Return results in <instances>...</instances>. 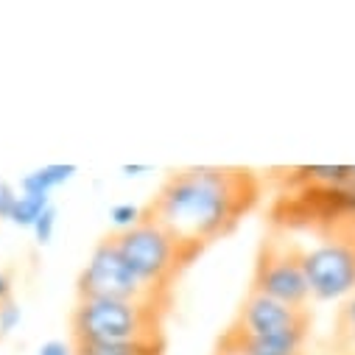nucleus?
I'll return each mask as SVG.
<instances>
[{
	"label": "nucleus",
	"instance_id": "nucleus-1",
	"mask_svg": "<svg viewBox=\"0 0 355 355\" xmlns=\"http://www.w3.org/2000/svg\"><path fill=\"white\" fill-rule=\"evenodd\" d=\"M266 188L263 171L249 165H185L159 182L143 216L210 249L263 205Z\"/></svg>",
	"mask_w": 355,
	"mask_h": 355
},
{
	"label": "nucleus",
	"instance_id": "nucleus-2",
	"mask_svg": "<svg viewBox=\"0 0 355 355\" xmlns=\"http://www.w3.org/2000/svg\"><path fill=\"white\" fill-rule=\"evenodd\" d=\"M313 308L286 305L249 291L241 297L232 319L218 330L213 347L238 349L246 355H311Z\"/></svg>",
	"mask_w": 355,
	"mask_h": 355
},
{
	"label": "nucleus",
	"instance_id": "nucleus-3",
	"mask_svg": "<svg viewBox=\"0 0 355 355\" xmlns=\"http://www.w3.org/2000/svg\"><path fill=\"white\" fill-rule=\"evenodd\" d=\"M107 238L118 249V254L126 260V266L143 277L146 283L176 291L182 277L205 257V246L168 230L159 221H151L140 213L137 224L126 230H110Z\"/></svg>",
	"mask_w": 355,
	"mask_h": 355
},
{
	"label": "nucleus",
	"instance_id": "nucleus-4",
	"mask_svg": "<svg viewBox=\"0 0 355 355\" xmlns=\"http://www.w3.org/2000/svg\"><path fill=\"white\" fill-rule=\"evenodd\" d=\"M266 227L286 235H313L316 241L355 230V188L308 185L275 193Z\"/></svg>",
	"mask_w": 355,
	"mask_h": 355
},
{
	"label": "nucleus",
	"instance_id": "nucleus-5",
	"mask_svg": "<svg viewBox=\"0 0 355 355\" xmlns=\"http://www.w3.org/2000/svg\"><path fill=\"white\" fill-rule=\"evenodd\" d=\"M173 311L148 302L76 300L67 316V338L73 341H140L168 344V319Z\"/></svg>",
	"mask_w": 355,
	"mask_h": 355
},
{
	"label": "nucleus",
	"instance_id": "nucleus-6",
	"mask_svg": "<svg viewBox=\"0 0 355 355\" xmlns=\"http://www.w3.org/2000/svg\"><path fill=\"white\" fill-rule=\"evenodd\" d=\"M305 252L308 249L294 235L266 227L254 246L252 277L246 288L286 305H311L313 300L305 277Z\"/></svg>",
	"mask_w": 355,
	"mask_h": 355
},
{
	"label": "nucleus",
	"instance_id": "nucleus-7",
	"mask_svg": "<svg viewBox=\"0 0 355 355\" xmlns=\"http://www.w3.org/2000/svg\"><path fill=\"white\" fill-rule=\"evenodd\" d=\"M76 300L148 302V305H159L168 311L176 308V291L157 288L146 283L143 277H137L107 235H101V241L93 246L87 263L81 266V272L76 277Z\"/></svg>",
	"mask_w": 355,
	"mask_h": 355
},
{
	"label": "nucleus",
	"instance_id": "nucleus-8",
	"mask_svg": "<svg viewBox=\"0 0 355 355\" xmlns=\"http://www.w3.org/2000/svg\"><path fill=\"white\" fill-rule=\"evenodd\" d=\"M305 277L313 302H341L355 294V230L316 241L305 252Z\"/></svg>",
	"mask_w": 355,
	"mask_h": 355
},
{
	"label": "nucleus",
	"instance_id": "nucleus-9",
	"mask_svg": "<svg viewBox=\"0 0 355 355\" xmlns=\"http://www.w3.org/2000/svg\"><path fill=\"white\" fill-rule=\"evenodd\" d=\"M324 347L333 355H355V294L338 302Z\"/></svg>",
	"mask_w": 355,
	"mask_h": 355
},
{
	"label": "nucleus",
	"instance_id": "nucleus-10",
	"mask_svg": "<svg viewBox=\"0 0 355 355\" xmlns=\"http://www.w3.org/2000/svg\"><path fill=\"white\" fill-rule=\"evenodd\" d=\"M73 355H165L168 344H140V341H73Z\"/></svg>",
	"mask_w": 355,
	"mask_h": 355
},
{
	"label": "nucleus",
	"instance_id": "nucleus-11",
	"mask_svg": "<svg viewBox=\"0 0 355 355\" xmlns=\"http://www.w3.org/2000/svg\"><path fill=\"white\" fill-rule=\"evenodd\" d=\"M73 173H76V165H45V168H37V171H31L26 180L20 182V193L51 199V191L64 185Z\"/></svg>",
	"mask_w": 355,
	"mask_h": 355
},
{
	"label": "nucleus",
	"instance_id": "nucleus-12",
	"mask_svg": "<svg viewBox=\"0 0 355 355\" xmlns=\"http://www.w3.org/2000/svg\"><path fill=\"white\" fill-rule=\"evenodd\" d=\"M48 205H51V199H45V196L20 193V199H17V205H15V213H12V224L31 230V227L37 224V218L45 213Z\"/></svg>",
	"mask_w": 355,
	"mask_h": 355
},
{
	"label": "nucleus",
	"instance_id": "nucleus-13",
	"mask_svg": "<svg viewBox=\"0 0 355 355\" xmlns=\"http://www.w3.org/2000/svg\"><path fill=\"white\" fill-rule=\"evenodd\" d=\"M53 230H56V207L48 205L45 213L37 218V224L31 227V232L37 235V243H48L53 238Z\"/></svg>",
	"mask_w": 355,
	"mask_h": 355
},
{
	"label": "nucleus",
	"instance_id": "nucleus-14",
	"mask_svg": "<svg viewBox=\"0 0 355 355\" xmlns=\"http://www.w3.org/2000/svg\"><path fill=\"white\" fill-rule=\"evenodd\" d=\"M17 199H20V193L6 180H0V221H12V213H15Z\"/></svg>",
	"mask_w": 355,
	"mask_h": 355
},
{
	"label": "nucleus",
	"instance_id": "nucleus-15",
	"mask_svg": "<svg viewBox=\"0 0 355 355\" xmlns=\"http://www.w3.org/2000/svg\"><path fill=\"white\" fill-rule=\"evenodd\" d=\"M143 207H132V205H115L112 207V218H115V230H126L132 224H137Z\"/></svg>",
	"mask_w": 355,
	"mask_h": 355
},
{
	"label": "nucleus",
	"instance_id": "nucleus-16",
	"mask_svg": "<svg viewBox=\"0 0 355 355\" xmlns=\"http://www.w3.org/2000/svg\"><path fill=\"white\" fill-rule=\"evenodd\" d=\"M20 322V308L17 302H6V305H0V336H6L15 330V324Z\"/></svg>",
	"mask_w": 355,
	"mask_h": 355
},
{
	"label": "nucleus",
	"instance_id": "nucleus-17",
	"mask_svg": "<svg viewBox=\"0 0 355 355\" xmlns=\"http://www.w3.org/2000/svg\"><path fill=\"white\" fill-rule=\"evenodd\" d=\"M40 355H73L70 338H67V341H59V338H53V341H45V344L40 347Z\"/></svg>",
	"mask_w": 355,
	"mask_h": 355
},
{
	"label": "nucleus",
	"instance_id": "nucleus-18",
	"mask_svg": "<svg viewBox=\"0 0 355 355\" xmlns=\"http://www.w3.org/2000/svg\"><path fill=\"white\" fill-rule=\"evenodd\" d=\"M12 300H15V283H12L9 272L0 269V305H6Z\"/></svg>",
	"mask_w": 355,
	"mask_h": 355
},
{
	"label": "nucleus",
	"instance_id": "nucleus-19",
	"mask_svg": "<svg viewBox=\"0 0 355 355\" xmlns=\"http://www.w3.org/2000/svg\"><path fill=\"white\" fill-rule=\"evenodd\" d=\"M210 355H246V352H238V349H224V347H213Z\"/></svg>",
	"mask_w": 355,
	"mask_h": 355
},
{
	"label": "nucleus",
	"instance_id": "nucleus-20",
	"mask_svg": "<svg viewBox=\"0 0 355 355\" xmlns=\"http://www.w3.org/2000/svg\"><path fill=\"white\" fill-rule=\"evenodd\" d=\"M313 355H333V352H330V349H327V347H324V344H322V349H316V352H313Z\"/></svg>",
	"mask_w": 355,
	"mask_h": 355
}]
</instances>
